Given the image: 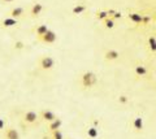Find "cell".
Listing matches in <instances>:
<instances>
[{
  "mask_svg": "<svg viewBox=\"0 0 156 139\" xmlns=\"http://www.w3.org/2000/svg\"><path fill=\"white\" fill-rule=\"evenodd\" d=\"M38 65L42 70H51L55 66V60L52 59L51 56H42L39 60H38Z\"/></svg>",
  "mask_w": 156,
  "mask_h": 139,
  "instance_id": "cell-1",
  "label": "cell"
},
{
  "mask_svg": "<svg viewBox=\"0 0 156 139\" xmlns=\"http://www.w3.org/2000/svg\"><path fill=\"white\" fill-rule=\"evenodd\" d=\"M96 83V76L92 72H86L82 76V86L85 88H90Z\"/></svg>",
  "mask_w": 156,
  "mask_h": 139,
  "instance_id": "cell-2",
  "label": "cell"
},
{
  "mask_svg": "<svg viewBox=\"0 0 156 139\" xmlns=\"http://www.w3.org/2000/svg\"><path fill=\"white\" fill-rule=\"evenodd\" d=\"M38 118H39V114L34 111H27V112H25L22 116V121L25 122V124H27V125L35 124V122L38 121Z\"/></svg>",
  "mask_w": 156,
  "mask_h": 139,
  "instance_id": "cell-3",
  "label": "cell"
},
{
  "mask_svg": "<svg viewBox=\"0 0 156 139\" xmlns=\"http://www.w3.org/2000/svg\"><path fill=\"white\" fill-rule=\"evenodd\" d=\"M56 39H57L56 33L52 31V30H48V31L46 33L42 38H39L38 40H40V42L44 43V44H52V43L56 42Z\"/></svg>",
  "mask_w": 156,
  "mask_h": 139,
  "instance_id": "cell-4",
  "label": "cell"
},
{
  "mask_svg": "<svg viewBox=\"0 0 156 139\" xmlns=\"http://www.w3.org/2000/svg\"><path fill=\"white\" fill-rule=\"evenodd\" d=\"M40 118H42L44 122H48L50 124V122L55 121L57 117H56V114H55L52 111H50V109H43V111L40 112Z\"/></svg>",
  "mask_w": 156,
  "mask_h": 139,
  "instance_id": "cell-5",
  "label": "cell"
},
{
  "mask_svg": "<svg viewBox=\"0 0 156 139\" xmlns=\"http://www.w3.org/2000/svg\"><path fill=\"white\" fill-rule=\"evenodd\" d=\"M18 25V20L16 18H12V17H5L0 21V26L4 29H9V27H14V26Z\"/></svg>",
  "mask_w": 156,
  "mask_h": 139,
  "instance_id": "cell-6",
  "label": "cell"
},
{
  "mask_svg": "<svg viewBox=\"0 0 156 139\" xmlns=\"http://www.w3.org/2000/svg\"><path fill=\"white\" fill-rule=\"evenodd\" d=\"M23 14H25V9H23L22 7H14V8H12L11 11H9L8 17H12V18L18 20V18L22 17Z\"/></svg>",
  "mask_w": 156,
  "mask_h": 139,
  "instance_id": "cell-7",
  "label": "cell"
},
{
  "mask_svg": "<svg viewBox=\"0 0 156 139\" xmlns=\"http://www.w3.org/2000/svg\"><path fill=\"white\" fill-rule=\"evenodd\" d=\"M4 139H20V133L13 128H7L3 134Z\"/></svg>",
  "mask_w": 156,
  "mask_h": 139,
  "instance_id": "cell-8",
  "label": "cell"
},
{
  "mask_svg": "<svg viewBox=\"0 0 156 139\" xmlns=\"http://www.w3.org/2000/svg\"><path fill=\"white\" fill-rule=\"evenodd\" d=\"M42 11H43V5H42V4H40V3H35V4H33V7L30 8L29 14H30L31 18H37L38 16L42 13Z\"/></svg>",
  "mask_w": 156,
  "mask_h": 139,
  "instance_id": "cell-9",
  "label": "cell"
},
{
  "mask_svg": "<svg viewBox=\"0 0 156 139\" xmlns=\"http://www.w3.org/2000/svg\"><path fill=\"white\" fill-rule=\"evenodd\" d=\"M61 125H62V121L60 118H56L55 121L50 122V124H48V131H50V134L54 133V131H56V130H60Z\"/></svg>",
  "mask_w": 156,
  "mask_h": 139,
  "instance_id": "cell-10",
  "label": "cell"
},
{
  "mask_svg": "<svg viewBox=\"0 0 156 139\" xmlns=\"http://www.w3.org/2000/svg\"><path fill=\"white\" fill-rule=\"evenodd\" d=\"M50 29L47 27V25H39V26H37L35 27V37L39 39V38H42L43 35L46 34V33Z\"/></svg>",
  "mask_w": 156,
  "mask_h": 139,
  "instance_id": "cell-11",
  "label": "cell"
},
{
  "mask_svg": "<svg viewBox=\"0 0 156 139\" xmlns=\"http://www.w3.org/2000/svg\"><path fill=\"white\" fill-rule=\"evenodd\" d=\"M119 52L116 51V49H109V51L105 52V59L107 60H116L117 57H119Z\"/></svg>",
  "mask_w": 156,
  "mask_h": 139,
  "instance_id": "cell-12",
  "label": "cell"
},
{
  "mask_svg": "<svg viewBox=\"0 0 156 139\" xmlns=\"http://www.w3.org/2000/svg\"><path fill=\"white\" fill-rule=\"evenodd\" d=\"M86 11V7L82 5V4H78V5H76L73 9H72V13L73 14H81L82 12Z\"/></svg>",
  "mask_w": 156,
  "mask_h": 139,
  "instance_id": "cell-13",
  "label": "cell"
},
{
  "mask_svg": "<svg viewBox=\"0 0 156 139\" xmlns=\"http://www.w3.org/2000/svg\"><path fill=\"white\" fill-rule=\"evenodd\" d=\"M134 129H135V130H141V129L143 128V121H142V118H141V117H137L135 120H134Z\"/></svg>",
  "mask_w": 156,
  "mask_h": 139,
  "instance_id": "cell-14",
  "label": "cell"
},
{
  "mask_svg": "<svg viewBox=\"0 0 156 139\" xmlns=\"http://www.w3.org/2000/svg\"><path fill=\"white\" fill-rule=\"evenodd\" d=\"M129 18H130L131 21H134V22H137V23H139V22H142V21H143L142 16H141V14H137V13L129 14Z\"/></svg>",
  "mask_w": 156,
  "mask_h": 139,
  "instance_id": "cell-15",
  "label": "cell"
},
{
  "mask_svg": "<svg viewBox=\"0 0 156 139\" xmlns=\"http://www.w3.org/2000/svg\"><path fill=\"white\" fill-rule=\"evenodd\" d=\"M87 135L90 136L91 139H95L98 136V129L96 128H90L87 130Z\"/></svg>",
  "mask_w": 156,
  "mask_h": 139,
  "instance_id": "cell-16",
  "label": "cell"
},
{
  "mask_svg": "<svg viewBox=\"0 0 156 139\" xmlns=\"http://www.w3.org/2000/svg\"><path fill=\"white\" fill-rule=\"evenodd\" d=\"M51 139H64V135L60 130H56L54 133H51Z\"/></svg>",
  "mask_w": 156,
  "mask_h": 139,
  "instance_id": "cell-17",
  "label": "cell"
},
{
  "mask_svg": "<svg viewBox=\"0 0 156 139\" xmlns=\"http://www.w3.org/2000/svg\"><path fill=\"white\" fill-rule=\"evenodd\" d=\"M104 23H105V26H107L108 29H112L114 26V22H113V20H112V18H105Z\"/></svg>",
  "mask_w": 156,
  "mask_h": 139,
  "instance_id": "cell-18",
  "label": "cell"
},
{
  "mask_svg": "<svg viewBox=\"0 0 156 139\" xmlns=\"http://www.w3.org/2000/svg\"><path fill=\"white\" fill-rule=\"evenodd\" d=\"M135 72H137V73H138V74H141V76H145V74L147 73V70H146V68H145V66H137Z\"/></svg>",
  "mask_w": 156,
  "mask_h": 139,
  "instance_id": "cell-19",
  "label": "cell"
},
{
  "mask_svg": "<svg viewBox=\"0 0 156 139\" xmlns=\"http://www.w3.org/2000/svg\"><path fill=\"white\" fill-rule=\"evenodd\" d=\"M150 47H151L152 51H156V39L153 37L150 38Z\"/></svg>",
  "mask_w": 156,
  "mask_h": 139,
  "instance_id": "cell-20",
  "label": "cell"
},
{
  "mask_svg": "<svg viewBox=\"0 0 156 139\" xmlns=\"http://www.w3.org/2000/svg\"><path fill=\"white\" fill-rule=\"evenodd\" d=\"M23 45H25V44H23V42L18 40V42L14 43V48H16V49H22V48H23Z\"/></svg>",
  "mask_w": 156,
  "mask_h": 139,
  "instance_id": "cell-21",
  "label": "cell"
},
{
  "mask_svg": "<svg viewBox=\"0 0 156 139\" xmlns=\"http://www.w3.org/2000/svg\"><path fill=\"white\" fill-rule=\"evenodd\" d=\"M98 17H99V18H104V20H105V18H108V14L105 13V12H100V13L98 14Z\"/></svg>",
  "mask_w": 156,
  "mask_h": 139,
  "instance_id": "cell-22",
  "label": "cell"
},
{
  "mask_svg": "<svg viewBox=\"0 0 156 139\" xmlns=\"http://www.w3.org/2000/svg\"><path fill=\"white\" fill-rule=\"evenodd\" d=\"M4 128H5V121L3 118H0V131L4 130Z\"/></svg>",
  "mask_w": 156,
  "mask_h": 139,
  "instance_id": "cell-23",
  "label": "cell"
},
{
  "mask_svg": "<svg viewBox=\"0 0 156 139\" xmlns=\"http://www.w3.org/2000/svg\"><path fill=\"white\" fill-rule=\"evenodd\" d=\"M3 4H5V3H12V1H14V0H0Z\"/></svg>",
  "mask_w": 156,
  "mask_h": 139,
  "instance_id": "cell-24",
  "label": "cell"
},
{
  "mask_svg": "<svg viewBox=\"0 0 156 139\" xmlns=\"http://www.w3.org/2000/svg\"><path fill=\"white\" fill-rule=\"evenodd\" d=\"M120 102H121V103H125V102H126V98H125V96H121V99H120Z\"/></svg>",
  "mask_w": 156,
  "mask_h": 139,
  "instance_id": "cell-25",
  "label": "cell"
}]
</instances>
